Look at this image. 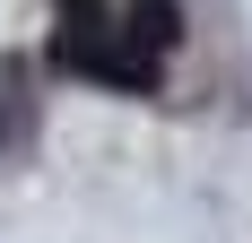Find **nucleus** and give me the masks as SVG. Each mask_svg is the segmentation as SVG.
Segmentation results:
<instances>
[{"label":"nucleus","mask_w":252,"mask_h":243,"mask_svg":"<svg viewBox=\"0 0 252 243\" xmlns=\"http://www.w3.org/2000/svg\"><path fill=\"white\" fill-rule=\"evenodd\" d=\"M122 44H130V52H174V44H183V9H174V0H130Z\"/></svg>","instance_id":"f257e3e1"}]
</instances>
